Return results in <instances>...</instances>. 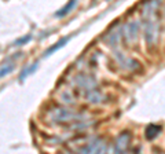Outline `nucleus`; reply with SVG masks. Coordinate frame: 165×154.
Here are the masks:
<instances>
[{
    "label": "nucleus",
    "mask_w": 165,
    "mask_h": 154,
    "mask_svg": "<svg viewBox=\"0 0 165 154\" xmlns=\"http://www.w3.org/2000/svg\"><path fill=\"white\" fill-rule=\"evenodd\" d=\"M12 69H14V66H12V65L8 66V67H3V69L0 70V79H2V77L4 76V75H8V73H10Z\"/></svg>",
    "instance_id": "nucleus-3"
},
{
    "label": "nucleus",
    "mask_w": 165,
    "mask_h": 154,
    "mask_svg": "<svg viewBox=\"0 0 165 154\" xmlns=\"http://www.w3.org/2000/svg\"><path fill=\"white\" fill-rule=\"evenodd\" d=\"M65 41H66V38H63V40H61V41H58V44H56V46H54L52 48H50V50H48V51H47V52H46V55H48V54H51V52H54V51H55V50H58V48H59V47H62V46H63V44H65Z\"/></svg>",
    "instance_id": "nucleus-2"
},
{
    "label": "nucleus",
    "mask_w": 165,
    "mask_h": 154,
    "mask_svg": "<svg viewBox=\"0 0 165 154\" xmlns=\"http://www.w3.org/2000/svg\"><path fill=\"white\" fill-rule=\"evenodd\" d=\"M74 3H76V0H73V2H69V4L66 6L65 8H63V11H59L56 15H58V17H63V15H66L69 11H70V10H69V8H70V7H73V4H74Z\"/></svg>",
    "instance_id": "nucleus-1"
}]
</instances>
